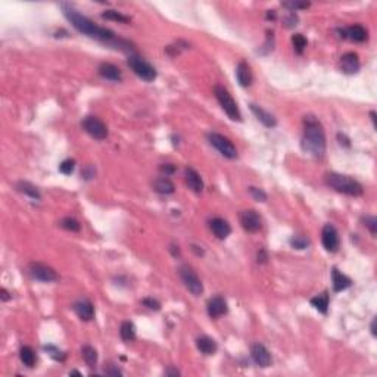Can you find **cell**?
<instances>
[{
  "label": "cell",
  "mask_w": 377,
  "mask_h": 377,
  "mask_svg": "<svg viewBox=\"0 0 377 377\" xmlns=\"http://www.w3.org/2000/svg\"><path fill=\"white\" fill-rule=\"evenodd\" d=\"M61 9L65 15V18L71 23V25L81 34H86L92 39H96L99 42H103V43H108V45H112L115 46L117 49H121L124 52H130V43L118 39L115 36L114 31L108 30V28H103V27H99L96 25L92 20H89L87 17H84L83 14H80L75 8H72L71 5H67V3H62L61 5Z\"/></svg>",
  "instance_id": "cell-1"
},
{
  "label": "cell",
  "mask_w": 377,
  "mask_h": 377,
  "mask_svg": "<svg viewBox=\"0 0 377 377\" xmlns=\"http://www.w3.org/2000/svg\"><path fill=\"white\" fill-rule=\"evenodd\" d=\"M304 136L301 146L304 152L312 155L314 158H323L326 153V134L318 122V119L312 115L305 117L304 119Z\"/></svg>",
  "instance_id": "cell-2"
},
{
  "label": "cell",
  "mask_w": 377,
  "mask_h": 377,
  "mask_svg": "<svg viewBox=\"0 0 377 377\" xmlns=\"http://www.w3.org/2000/svg\"><path fill=\"white\" fill-rule=\"evenodd\" d=\"M326 184L330 186L333 190L348 195V196H361L364 193L362 186L349 175L339 174V172H329L326 174Z\"/></svg>",
  "instance_id": "cell-3"
},
{
  "label": "cell",
  "mask_w": 377,
  "mask_h": 377,
  "mask_svg": "<svg viewBox=\"0 0 377 377\" xmlns=\"http://www.w3.org/2000/svg\"><path fill=\"white\" fill-rule=\"evenodd\" d=\"M214 93H215V97L220 102L221 108L229 115V118L233 121H242V114L239 111V106H237L236 100L233 99V96L229 93V90L224 89L223 86H215Z\"/></svg>",
  "instance_id": "cell-4"
},
{
  "label": "cell",
  "mask_w": 377,
  "mask_h": 377,
  "mask_svg": "<svg viewBox=\"0 0 377 377\" xmlns=\"http://www.w3.org/2000/svg\"><path fill=\"white\" fill-rule=\"evenodd\" d=\"M178 274H180V279H181V282L184 283L186 289L190 292L192 295L201 296V295L204 293V284H202L201 279L198 277V274L193 271L192 267L181 265V267L178 268Z\"/></svg>",
  "instance_id": "cell-5"
},
{
  "label": "cell",
  "mask_w": 377,
  "mask_h": 377,
  "mask_svg": "<svg viewBox=\"0 0 377 377\" xmlns=\"http://www.w3.org/2000/svg\"><path fill=\"white\" fill-rule=\"evenodd\" d=\"M127 62H128V67L133 70V72L139 78H141L147 83H150L156 78V70L149 62H146L143 58H140L137 55H130Z\"/></svg>",
  "instance_id": "cell-6"
},
{
  "label": "cell",
  "mask_w": 377,
  "mask_h": 377,
  "mask_svg": "<svg viewBox=\"0 0 377 377\" xmlns=\"http://www.w3.org/2000/svg\"><path fill=\"white\" fill-rule=\"evenodd\" d=\"M208 140L210 143L227 159H236L237 158V149L235 147V144L227 139L224 137L223 134H218V133H210L208 134Z\"/></svg>",
  "instance_id": "cell-7"
},
{
  "label": "cell",
  "mask_w": 377,
  "mask_h": 377,
  "mask_svg": "<svg viewBox=\"0 0 377 377\" xmlns=\"http://www.w3.org/2000/svg\"><path fill=\"white\" fill-rule=\"evenodd\" d=\"M28 271H30L33 279H36L39 282H43V283L56 282L59 279L58 273L52 267H49L46 264H42V262H31L30 267H28Z\"/></svg>",
  "instance_id": "cell-8"
},
{
  "label": "cell",
  "mask_w": 377,
  "mask_h": 377,
  "mask_svg": "<svg viewBox=\"0 0 377 377\" xmlns=\"http://www.w3.org/2000/svg\"><path fill=\"white\" fill-rule=\"evenodd\" d=\"M84 131L96 140H105L108 137V127L97 117H87L83 121Z\"/></svg>",
  "instance_id": "cell-9"
},
{
  "label": "cell",
  "mask_w": 377,
  "mask_h": 377,
  "mask_svg": "<svg viewBox=\"0 0 377 377\" xmlns=\"http://www.w3.org/2000/svg\"><path fill=\"white\" fill-rule=\"evenodd\" d=\"M321 242H323V246L327 252L333 254V252H337L339 246H340V237H339V232L336 230L334 226L331 224H326L323 227V232H321Z\"/></svg>",
  "instance_id": "cell-10"
},
{
  "label": "cell",
  "mask_w": 377,
  "mask_h": 377,
  "mask_svg": "<svg viewBox=\"0 0 377 377\" xmlns=\"http://www.w3.org/2000/svg\"><path fill=\"white\" fill-rule=\"evenodd\" d=\"M239 221H240V226L243 227V230H246L248 233H257L261 230L262 227V221H261V217L257 211L254 210H245L240 212L239 215Z\"/></svg>",
  "instance_id": "cell-11"
},
{
  "label": "cell",
  "mask_w": 377,
  "mask_h": 377,
  "mask_svg": "<svg viewBox=\"0 0 377 377\" xmlns=\"http://www.w3.org/2000/svg\"><path fill=\"white\" fill-rule=\"evenodd\" d=\"M359 67H361L359 58H358V55L353 53V52L345 53V55L340 58V61H339V68H340V71H342L343 74H346V75H353V74H356V72L359 71Z\"/></svg>",
  "instance_id": "cell-12"
},
{
  "label": "cell",
  "mask_w": 377,
  "mask_h": 377,
  "mask_svg": "<svg viewBox=\"0 0 377 377\" xmlns=\"http://www.w3.org/2000/svg\"><path fill=\"white\" fill-rule=\"evenodd\" d=\"M251 356L255 361V364H258L259 367H270L271 365V355L268 352V349L261 345V343H254L251 346Z\"/></svg>",
  "instance_id": "cell-13"
},
{
  "label": "cell",
  "mask_w": 377,
  "mask_h": 377,
  "mask_svg": "<svg viewBox=\"0 0 377 377\" xmlns=\"http://www.w3.org/2000/svg\"><path fill=\"white\" fill-rule=\"evenodd\" d=\"M207 309H208V314H210L211 318H218V317L227 314L229 306H227V302L223 296H214L208 301Z\"/></svg>",
  "instance_id": "cell-14"
},
{
  "label": "cell",
  "mask_w": 377,
  "mask_h": 377,
  "mask_svg": "<svg viewBox=\"0 0 377 377\" xmlns=\"http://www.w3.org/2000/svg\"><path fill=\"white\" fill-rule=\"evenodd\" d=\"M99 75L105 80H109V81H114V83H119L122 80V72L121 70L114 65V64H109V62H103L100 64L99 67Z\"/></svg>",
  "instance_id": "cell-15"
},
{
  "label": "cell",
  "mask_w": 377,
  "mask_h": 377,
  "mask_svg": "<svg viewBox=\"0 0 377 377\" xmlns=\"http://www.w3.org/2000/svg\"><path fill=\"white\" fill-rule=\"evenodd\" d=\"M72 308H74L75 314H77L83 321H90V320H93V317H94V306H93V304H92L89 299H80V301H77V302L72 305Z\"/></svg>",
  "instance_id": "cell-16"
},
{
  "label": "cell",
  "mask_w": 377,
  "mask_h": 377,
  "mask_svg": "<svg viewBox=\"0 0 377 377\" xmlns=\"http://www.w3.org/2000/svg\"><path fill=\"white\" fill-rule=\"evenodd\" d=\"M184 178H186V183L187 186L192 188V190L195 193H201L204 190V181H202V177L199 175V172L193 168H186L184 169Z\"/></svg>",
  "instance_id": "cell-17"
},
{
  "label": "cell",
  "mask_w": 377,
  "mask_h": 377,
  "mask_svg": "<svg viewBox=\"0 0 377 377\" xmlns=\"http://www.w3.org/2000/svg\"><path fill=\"white\" fill-rule=\"evenodd\" d=\"M249 108H251L252 114L257 117V119H258L259 122H262L265 127L273 128V127H276V125H277V119H276V117H274L273 114H270L268 111H265L264 108H261V106H258V105H255V103H251V105H249Z\"/></svg>",
  "instance_id": "cell-18"
},
{
  "label": "cell",
  "mask_w": 377,
  "mask_h": 377,
  "mask_svg": "<svg viewBox=\"0 0 377 377\" xmlns=\"http://www.w3.org/2000/svg\"><path fill=\"white\" fill-rule=\"evenodd\" d=\"M210 229L214 233V236L217 239H221V240L229 237L230 233H232V227L224 218H212L210 221Z\"/></svg>",
  "instance_id": "cell-19"
},
{
  "label": "cell",
  "mask_w": 377,
  "mask_h": 377,
  "mask_svg": "<svg viewBox=\"0 0 377 377\" xmlns=\"http://www.w3.org/2000/svg\"><path fill=\"white\" fill-rule=\"evenodd\" d=\"M236 78H237V83L242 86V87H249L254 81V74L251 71V67L246 64V62H239L237 64V68H236Z\"/></svg>",
  "instance_id": "cell-20"
},
{
  "label": "cell",
  "mask_w": 377,
  "mask_h": 377,
  "mask_svg": "<svg viewBox=\"0 0 377 377\" xmlns=\"http://www.w3.org/2000/svg\"><path fill=\"white\" fill-rule=\"evenodd\" d=\"M343 37L349 39L352 42H356V43H362L367 40V30L362 25L355 24V25H351L343 30Z\"/></svg>",
  "instance_id": "cell-21"
},
{
  "label": "cell",
  "mask_w": 377,
  "mask_h": 377,
  "mask_svg": "<svg viewBox=\"0 0 377 377\" xmlns=\"http://www.w3.org/2000/svg\"><path fill=\"white\" fill-rule=\"evenodd\" d=\"M331 283H333L334 292H342V290H346L352 284V280L349 277H346L345 274H342L337 268H333L331 270Z\"/></svg>",
  "instance_id": "cell-22"
},
{
  "label": "cell",
  "mask_w": 377,
  "mask_h": 377,
  "mask_svg": "<svg viewBox=\"0 0 377 377\" xmlns=\"http://www.w3.org/2000/svg\"><path fill=\"white\" fill-rule=\"evenodd\" d=\"M153 188H155V192H158L161 195H172L175 192L174 183L166 175L165 177H158L153 181Z\"/></svg>",
  "instance_id": "cell-23"
},
{
  "label": "cell",
  "mask_w": 377,
  "mask_h": 377,
  "mask_svg": "<svg viewBox=\"0 0 377 377\" xmlns=\"http://www.w3.org/2000/svg\"><path fill=\"white\" fill-rule=\"evenodd\" d=\"M196 346H198V349L202 352V353H205V355H214L215 352H217V342L212 339V337H210V336H201V337H198L196 339Z\"/></svg>",
  "instance_id": "cell-24"
},
{
  "label": "cell",
  "mask_w": 377,
  "mask_h": 377,
  "mask_svg": "<svg viewBox=\"0 0 377 377\" xmlns=\"http://www.w3.org/2000/svg\"><path fill=\"white\" fill-rule=\"evenodd\" d=\"M17 188H18L21 193L30 196L31 199L40 201V198H42V195H40V192H39V188H37L34 184L28 183V181H20V183L17 184Z\"/></svg>",
  "instance_id": "cell-25"
},
{
  "label": "cell",
  "mask_w": 377,
  "mask_h": 377,
  "mask_svg": "<svg viewBox=\"0 0 377 377\" xmlns=\"http://www.w3.org/2000/svg\"><path fill=\"white\" fill-rule=\"evenodd\" d=\"M119 334H121V339L124 342H133L136 339V327H134V324L131 321H124L121 324Z\"/></svg>",
  "instance_id": "cell-26"
},
{
  "label": "cell",
  "mask_w": 377,
  "mask_h": 377,
  "mask_svg": "<svg viewBox=\"0 0 377 377\" xmlns=\"http://www.w3.org/2000/svg\"><path fill=\"white\" fill-rule=\"evenodd\" d=\"M81 353H83V358H84L86 364H87L90 368L96 367V364H97V351H96L93 346H90V345L83 346Z\"/></svg>",
  "instance_id": "cell-27"
},
{
  "label": "cell",
  "mask_w": 377,
  "mask_h": 377,
  "mask_svg": "<svg viewBox=\"0 0 377 377\" xmlns=\"http://www.w3.org/2000/svg\"><path fill=\"white\" fill-rule=\"evenodd\" d=\"M309 302L317 311H320L321 314H327V309H329V295L327 293H321V295L312 298Z\"/></svg>",
  "instance_id": "cell-28"
},
{
  "label": "cell",
  "mask_w": 377,
  "mask_h": 377,
  "mask_svg": "<svg viewBox=\"0 0 377 377\" xmlns=\"http://www.w3.org/2000/svg\"><path fill=\"white\" fill-rule=\"evenodd\" d=\"M20 358H21V361H23V364L24 365H27V367H34V364H36V353H34V351L30 348V346H23L21 348V351H20Z\"/></svg>",
  "instance_id": "cell-29"
},
{
  "label": "cell",
  "mask_w": 377,
  "mask_h": 377,
  "mask_svg": "<svg viewBox=\"0 0 377 377\" xmlns=\"http://www.w3.org/2000/svg\"><path fill=\"white\" fill-rule=\"evenodd\" d=\"M102 18L105 20H109V21H115V23H122V24H127L130 23V18L125 17L124 14L118 12V11H114V9H108L102 14Z\"/></svg>",
  "instance_id": "cell-30"
},
{
  "label": "cell",
  "mask_w": 377,
  "mask_h": 377,
  "mask_svg": "<svg viewBox=\"0 0 377 377\" xmlns=\"http://www.w3.org/2000/svg\"><path fill=\"white\" fill-rule=\"evenodd\" d=\"M292 45H293V49L298 55H302L305 47H306V39L302 36V34H295L292 37Z\"/></svg>",
  "instance_id": "cell-31"
},
{
  "label": "cell",
  "mask_w": 377,
  "mask_h": 377,
  "mask_svg": "<svg viewBox=\"0 0 377 377\" xmlns=\"http://www.w3.org/2000/svg\"><path fill=\"white\" fill-rule=\"evenodd\" d=\"M61 227L65 229V230H70V232H80V229H81L80 223L75 218H71V217L64 218L61 221Z\"/></svg>",
  "instance_id": "cell-32"
},
{
  "label": "cell",
  "mask_w": 377,
  "mask_h": 377,
  "mask_svg": "<svg viewBox=\"0 0 377 377\" xmlns=\"http://www.w3.org/2000/svg\"><path fill=\"white\" fill-rule=\"evenodd\" d=\"M290 245H292L295 249H305V248L309 246V239L305 237V236L298 235V236H293V237L290 239Z\"/></svg>",
  "instance_id": "cell-33"
},
{
  "label": "cell",
  "mask_w": 377,
  "mask_h": 377,
  "mask_svg": "<svg viewBox=\"0 0 377 377\" xmlns=\"http://www.w3.org/2000/svg\"><path fill=\"white\" fill-rule=\"evenodd\" d=\"M45 351H47V353L53 358V359H56V361H64L65 358H67V353L65 352H62V351H59L56 346H53V345H46L45 346Z\"/></svg>",
  "instance_id": "cell-34"
},
{
  "label": "cell",
  "mask_w": 377,
  "mask_h": 377,
  "mask_svg": "<svg viewBox=\"0 0 377 377\" xmlns=\"http://www.w3.org/2000/svg\"><path fill=\"white\" fill-rule=\"evenodd\" d=\"M249 193H251V196H252L255 201H258V202H265V201H267V193L262 190V188H259V187L251 186V187H249Z\"/></svg>",
  "instance_id": "cell-35"
},
{
  "label": "cell",
  "mask_w": 377,
  "mask_h": 377,
  "mask_svg": "<svg viewBox=\"0 0 377 377\" xmlns=\"http://www.w3.org/2000/svg\"><path fill=\"white\" fill-rule=\"evenodd\" d=\"M74 168H75V161L74 159H65L61 162L59 165V171L65 175H70L74 172Z\"/></svg>",
  "instance_id": "cell-36"
},
{
  "label": "cell",
  "mask_w": 377,
  "mask_h": 377,
  "mask_svg": "<svg viewBox=\"0 0 377 377\" xmlns=\"http://www.w3.org/2000/svg\"><path fill=\"white\" fill-rule=\"evenodd\" d=\"M298 21H299V18H298V15H296L295 12H289V14L283 18V24H284L286 28H293V27H296V25H298Z\"/></svg>",
  "instance_id": "cell-37"
},
{
  "label": "cell",
  "mask_w": 377,
  "mask_h": 377,
  "mask_svg": "<svg viewBox=\"0 0 377 377\" xmlns=\"http://www.w3.org/2000/svg\"><path fill=\"white\" fill-rule=\"evenodd\" d=\"M364 224H365V227L370 230V233H371L373 236H376V233H377V218L373 217V215H367V217L364 218Z\"/></svg>",
  "instance_id": "cell-38"
},
{
  "label": "cell",
  "mask_w": 377,
  "mask_h": 377,
  "mask_svg": "<svg viewBox=\"0 0 377 377\" xmlns=\"http://www.w3.org/2000/svg\"><path fill=\"white\" fill-rule=\"evenodd\" d=\"M283 5V8H287V9H290V12H293V11H296V9H306V8H309V3L306 2V3H298V2H286V3H282Z\"/></svg>",
  "instance_id": "cell-39"
},
{
  "label": "cell",
  "mask_w": 377,
  "mask_h": 377,
  "mask_svg": "<svg viewBox=\"0 0 377 377\" xmlns=\"http://www.w3.org/2000/svg\"><path fill=\"white\" fill-rule=\"evenodd\" d=\"M141 304H143L146 308L153 309V311H159V309H161V304H159L156 299H153V298H146V299H143Z\"/></svg>",
  "instance_id": "cell-40"
},
{
  "label": "cell",
  "mask_w": 377,
  "mask_h": 377,
  "mask_svg": "<svg viewBox=\"0 0 377 377\" xmlns=\"http://www.w3.org/2000/svg\"><path fill=\"white\" fill-rule=\"evenodd\" d=\"M94 174H96V171H94V168L90 166V165H87V166L81 171V175H83L86 180H92V178L94 177Z\"/></svg>",
  "instance_id": "cell-41"
},
{
  "label": "cell",
  "mask_w": 377,
  "mask_h": 377,
  "mask_svg": "<svg viewBox=\"0 0 377 377\" xmlns=\"http://www.w3.org/2000/svg\"><path fill=\"white\" fill-rule=\"evenodd\" d=\"M161 171H164L165 175H168V174H172V172L175 171V168H174L172 165L166 164V165H162V166H161Z\"/></svg>",
  "instance_id": "cell-42"
},
{
  "label": "cell",
  "mask_w": 377,
  "mask_h": 377,
  "mask_svg": "<svg viewBox=\"0 0 377 377\" xmlns=\"http://www.w3.org/2000/svg\"><path fill=\"white\" fill-rule=\"evenodd\" d=\"M258 262H261V264H265V262H267V254H265L264 249H261V251L258 252Z\"/></svg>",
  "instance_id": "cell-43"
},
{
  "label": "cell",
  "mask_w": 377,
  "mask_h": 377,
  "mask_svg": "<svg viewBox=\"0 0 377 377\" xmlns=\"http://www.w3.org/2000/svg\"><path fill=\"white\" fill-rule=\"evenodd\" d=\"M0 298H2V301H3V302H6V301H9V299H11V296H9V293L6 292V289H2V290H0Z\"/></svg>",
  "instance_id": "cell-44"
},
{
  "label": "cell",
  "mask_w": 377,
  "mask_h": 377,
  "mask_svg": "<svg viewBox=\"0 0 377 377\" xmlns=\"http://www.w3.org/2000/svg\"><path fill=\"white\" fill-rule=\"evenodd\" d=\"M165 376H180V371L178 370H175V368H168L166 371H165Z\"/></svg>",
  "instance_id": "cell-45"
},
{
  "label": "cell",
  "mask_w": 377,
  "mask_h": 377,
  "mask_svg": "<svg viewBox=\"0 0 377 377\" xmlns=\"http://www.w3.org/2000/svg\"><path fill=\"white\" fill-rule=\"evenodd\" d=\"M106 374H109V376H121L122 373L119 370H117V368H111V370H106Z\"/></svg>",
  "instance_id": "cell-46"
},
{
  "label": "cell",
  "mask_w": 377,
  "mask_h": 377,
  "mask_svg": "<svg viewBox=\"0 0 377 377\" xmlns=\"http://www.w3.org/2000/svg\"><path fill=\"white\" fill-rule=\"evenodd\" d=\"M276 11H267V20H276Z\"/></svg>",
  "instance_id": "cell-47"
},
{
  "label": "cell",
  "mask_w": 377,
  "mask_h": 377,
  "mask_svg": "<svg viewBox=\"0 0 377 377\" xmlns=\"http://www.w3.org/2000/svg\"><path fill=\"white\" fill-rule=\"evenodd\" d=\"M371 333H373V336H376V318L371 321Z\"/></svg>",
  "instance_id": "cell-48"
}]
</instances>
